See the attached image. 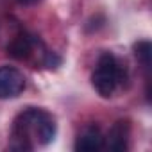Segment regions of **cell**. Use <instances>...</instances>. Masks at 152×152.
<instances>
[{
	"mask_svg": "<svg viewBox=\"0 0 152 152\" xmlns=\"http://www.w3.org/2000/svg\"><path fill=\"white\" fill-rule=\"evenodd\" d=\"M56 120L50 113L38 107L22 111L11 127V150H32L34 145H48L56 136Z\"/></svg>",
	"mask_w": 152,
	"mask_h": 152,
	"instance_id": "1",
	"label": "cell"
},
{
	"mask_svg": "<svg viewBox=\"0 0 152 152\" xmlns=\"http://www.w3.org/2000/svg\"><path fill=\"white\" fill-rule=\"evenodd\" d=\"M122 81H124L122 64L111 52H104L99 57L97 68L91 73V86L95 88V91L100 97L107 99L116 91Z\"/></svg>",
	"mask_w": 152,
	"mask_h": 152,
	"instance_id": "2",
	"label": "cell"
},
{
	"mask_svg": "<svg viewBox=\"0 0 152 152\" xmlns=\"http://www.w3.org/2000/svg\"><path fill=\"white\" fill-rule=\"evenodd\" d=\"M25 90V77L15 66H0V99H15Z\"/></svg>",
	"mask_w": 152,
	"mask_h": 152,
	"instance_id": "3",
	"label": "cell"
},
{
	"mask_svg": "<svg viewBox=\"0 0 152 152\" xmlns=\"http://www.w3.org/2000/svg\"><path fill=\"white\" fill-rule=\"evenodd\" d=\"M129 138H131V122L129 120H116L107 136L104 138V147H107L113 152H125L129 148Z\"/></svg>",
	"mask_w": 152,
	"mask_h": 152,
	"instance_id": "4",
	"label": "cell"
},
{
	"mask_svg": "<svg viewBox=\"0 0 152 152\" xmlns=\"http://www.w3.org/2000/svg\"><path fill=\"white\" fill-rule=\"evenodd\" d=\"M36 45H39V39L36 36H31L27 32H20L7 45V54L13 59L23 61V59H29L32 56V50L36 48Z\"/></svg>",
	"mask_w": 152,
	"mask_h": 152,
	"instance_id": "5",
	"label": "cell"
},
{
	"mask_svg": "<svg viewBox=\"0 0 152 152\" xmlns=\"http://www.w3.org/2000/svg\"><path fill=\"white\" fill-rule=\"evenodd\" d=\"M102 147H104V136L97 125L86 127L79 134L77 141H75V150H79V152H97Z\"/></svg>",
	"mask_w": 152,
	"mask_h": 152,
	"instance_id": "6",
	"label": "cell"
},
{
	"mask_svg": "<svg viewBox=\"0 0 152 152\" xmlns=\"http://www.w3.org/2000/svg\"><path fill=\"white\" fill-rule=\"evenodd\" d=\"M132 48H134V56L140 61V64L145 70H148L150 68V57H152V45H150V41H145V39L136 41Z\"/></svg>",
	"mask_w": 152,
	"mask_h": 152,
	"instance_id": "7",
	"label": "cell"
},
{
	"mask_svg": "<svg viewBox=\"0 0 152 152\" xmlns=\"http://www.w3.org/2000/svg\"><path fill=\"white\" fill-rule=\"evenodd\" d=\"M43 63H45V66H47V68H57V66L61 64V57H59L56 52H47V54H45Z\"/></svg>",
	"mask_w": 152,
	"mask_h": 152,
	"instance_id": "8",
	"label": "cell"
},
{
	"mask_svg": "<svg viewBox=\"0 0 152 152\" xmlns=\"http://www.w3.org/2000/svg\"><path fill=\"white\" fill-rule=\"evenodd\" d=\"M20 4H23V6H32V4H36V2H39V0H18Z\"/></svg>",
	"mask_w": 152,
	"mask_h": 152,
	"instance_id": "9",
	"label": "cell"
}]
</instances>
